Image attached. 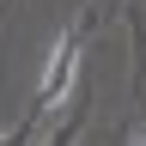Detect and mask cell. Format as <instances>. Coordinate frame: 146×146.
I'll use <instances>...</instances> for the list:
<instances>
[{
	"label": "cell",
	"instance_id": "6da1fadb",
	"mask_svg": "<svg viewBox=\"0 0 146 146\" xmlns=\"http://www.w3.org/2000/svg\"><path fill=\"white\" fill-rule=\"evenodd\" d=\"M73 73H79V36L73 31H61L49 43V55H43V85H36V110H55L67 98V85H73Z\"/></svg>",
	"mask_w": 146,
	"mask_h": 146
}]
</instances>
